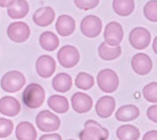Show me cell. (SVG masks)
<instances>
[{
	"label": "cell",
	"mask_w": 157,
	"mask_h": 140,
	"mask_svg": "<svg viewBox=\"0 0 157 140\" xmlns=\"http://www.w3.org/2000/svg\"><path fill=\"white\" fill-rule=\"evenodd\" d=\"M59 39L54 33L47 31L42 33L39 36V45L42 48L47 51H54L58 47Z\"/></svg>",
	"instance_id": "23"
},
{
	"label": "cell",
	"mask_w": 157,
	"mask_h": 140,
	"mask_svg": "<svg viewBox=\"0 0 157 140\" xmlns=\"http://www.w3.org/2000/svg\"><path fill=\"white\" fill-rule=\"evenodd\" d=\"M123 29L120 23L112 21L108 24L104 31L105 43L109 47H118L123 41Z\"/></svg>",
	"instance_id": "7"
},
{
	"label": "cell",
	"mask_w": 157,
	"mask_h": 140,
	"mask_svg": "<svg viewBox=\"0 0 157 140\" xmlns=\"http://www.w3.org/2000/svg\"><path fill=\"white\" fill-rule=\"evenodd\" d=\"M116 135L120 140H137L140 137V131L135 126L126 124L117 128Z\"/></svg>",
	"instance_id": "26"
},
{
	"label": "cell",
	"mask_w": 157,
	"mask_h": 140,
	"mask_svg": "<svg viewBox=\"0 0 157 140\" xmlns=\"http://www.w3.org/2000/svg\"><path fill=\"white\" fill-rule=\"evenodd\" d=\"M39 140H62V138L59 134L54 133V134H47L42 135Z\"/></svg>",
	"instance_id": "33"
},
{
	"label": "cell",
	"mask_w": 157,
	"mask_h": 140,
	"mask_svg": "<svg viewBox=\"0 0 157 140\" xmlns=\"http://www.w3.org/2000/svg\"><path fill=\"white\" fill-rule=\"evenodd\" d=\"M68 140H75V139H68Z\"/></svg>",
	"instance_id": "37"
},
{
	"label": "cell",
	"mask_w": 157,
	"mask_h": 140,
	"mask_svg": "<svg viewBox=\"0 0 157 140\" xmlns=\"http://www.w3.org/2000/svg\"><path fill=\"white\" fill-rule=\"evenodd\" d=\"M78 136L80 140H107L109 132L95 120H89L84 124V129Z\"/></svg>",
	"instance_id": "4"
},
{
	"label": "cell",
	"mask_w": 157,
	"mask_h": 140,
	"mask_svg": "<svg viewBox=\"0 0 157 140\" xmlns=\"http://www.w3.org/2000/svg\"><path fill=\"white\" fill-rule=\"evenodd\" d=\"M71 106L77 113H88L93 107V100L90 96L82 92H76L71 98Z\"/></svg>",
	"instance_id": "13"
},
{
	"label": "cell",
	"mask_w": 157,
	"mask_h": 140,
	"mask_svg": "<svg viewBox=\"0 0 157 140\" xmlns=\"http://www.w3.org/2000/svg\"><path fill=\"white\" fill-rule=\"evenodd\" d=\"M140 115L139 109L134 105H126L118 109L116 113V120L121 122H127L136 120Z\"/></svg>",
	"instance_id": "18"
},
{
	"label": "cell",
	"mask_w": 157,
	"mask_h": 140,
	"mask_svg": "<svg viewBox=\"0 0 157 140\" xmlns=\"http://www.w3.org/2000/svg\"><path fill=\"white\" fill-rule=\"evenodd\" d=\"M144 15L150 21H157V0H151L145 4Z\"/></svg>",
	"instance_id": "29"
},
{
	"label": "cell",
	"mask_w": 157,
	"mask_h": 140,
	"mask_svg": "<svg viewBox=\"0 0 157 140\" xmlns=\"http://www.w3.org/2000/svg\"><path fill=\"white\" fill-rule=\"evenodd\" d=\"M122 54V48L118 47H109L105 42L101 43L98 47V54L102 60L113 61L117 59Z\"/></svg>",
	"instance_id": "24"
},
{
	"label": "cell",
	"mask_w": 157,
	"mask_h": 140,
	"mask_svg": "<svg viewBox=\"0 0 157 140\" xmlns=\"http://www.w3.org/2000/svg\"><path fill=\"white\" fill-rule=\"evenodd\" d=\"M142 140H157V131L155 130L147 131L143 136Z\"/></svg>",
	"instance_id": "34"
},
{
	"label": "cell",
	"mask_w": 157,
	"mask_h": 140,
	"mask_svg": "<svg viewBox=\"0 0 157 140\" xmlns=\"http://www.w3.org/2000/svg\"><path fill=\"white\" fill-rule=\"evenodd\" d=\"M116 108V100L112 96L105 95L98 99L95 105V111L101 118H109Z\"/></svg>",
	"instance_id": "14"
},
{
	"label": "cell",
	"mask_w": 157,
	"mask_h": 140,
	"mask_svg": "<svg viewBox=\"0 0 157 140\" xmlns=\"http://www.w3.org/2000/svg\"><path fill=\"white\" fill-rule=\"evenodd\" d=\"M21 103L12 96H4L0 99V113L7 117H15L21 111Z\"/></svg>",
	"instance_id": "15"
},
{
	"label": "cell",
	"mask_w": 157,
	"mask_h": 140,
	"mask_svg": "<svg viewBox=\"0 0 157 140\" xmlns=\"http://www.w3.org/2000/svg\"><path fill=\"white\" fill-rule=\"evenodd\" d=\"M30 34V28L23 21L13 22L7 28L8 37L14 43H24L28 40Z\"/></svg>",
	"instance_id": "8"
},
{
	"label": "cell",
	"mask_w": 157,
	"mask_h": 140,
	"mask_svg": "<svg viewBox=\"0 0 157 140\" xmlns=\"http://www.w3.org/2000/svg\"><path fill=\"white\" fill-rule=\"evenodd\" d=\"M129 41L136 50H144L148 47L151 43V33L145 28H135L130 31Z\"/></svg>",
	"instance_id": "9"
},
{
	"label": "cell",
	"mask_w": 157,
	"mask_h": 140,
	"mask_svg": "<svg viewBox=\"0 0 157 140\" xmlns=\"http://www.w3.org/2000/svg\"><path fill=\"white\" fill-rule=\"evenodd\" d=\"M156 42H157V37L154 38V41L152 43V47H153V51L155 54H157V49H156Z\"/></svg>",
	"instance_id": "36"
},
{
	"label": "cell",
	"mask_w": 157,
	"mask_h": 140,
	"mask_svg": "<svg viewBox=\"0 0 157 140\" xmlns=\"http://www.w3.org/2000/svg\"><path fill=\"white\" fill-rule=\"evenodd\" d=\"M147 116H148V119L153 121L154 123H157V106L154 105V106H150L147 110Z\"/></svg>",
	"instance_id": "32"
},
{
	"label": "cell",
	"mask_w": 157,
	"mask_h": 140,
	"mask_svg": "<svg viewBox=\"0 0 157 140\" xmlns=\"http://www.w3.org/2000/svg\"><path fill=\"white\" fill-rule=\"evenodd\" d=\"M36 124L40 131L53 132L59 129L61 120L56 114L49 110H42L36 116Z\"/></svg>",
	"instance_id": "5"
},
{
	"label": "cell",
	"mask_w": 157,
	"mask_h": 140,
	"mask_svg": "<svg viewBox=\"0 0 157 140\" xmlns=\"http://www.w3.org/2000/svg\"><path fill=\"white\" fill-rule=\"evenodd\" d=\"M143 96L149 103H157V83L152 82L143 88Z\"/></svg>",
	"instance_id": "28"
},
{
	"label": "cell",
	"mask_w": 157,
	"mask_h": 140,
	"mask_svg": "<svg viewBox=\"0 0 157 140\" xmlns=\"http://www.w3.org/2000/svg\"><path fill=\"white\" fill-rule=\"evenodd\" d=\"M131 68L137 75H147L152 69V61L148 54L138 53L133 56L131 59Z\"/></svg>",
	"instance_id": "12"
},
{
	"label": "cell",
	"mask_w": 157,
	"mask_h": 140,
	"mask_svg": "<svg viewBox=\"0 0 157 140\" xmlns=\"http://www.w3.org/2000/svg\"><path fill=\"white\" fill-rule=\"evenodd\" d=\"M29 5L26 0H16L7 9L8 16L12 19H22L28 14Z\"/></svg>",
	"instance_id": "21"
},
{
	"label": "cell",
	"mask_w": 157,
	"mask_h": 140,
	"mask_svg": "<svg viewBox=\"0 0 157 140\" xmlns=\"http://www.w3.org/2000/svg\"><path fill=\"white\" fill-rule=\"evenodd\" d=\"M135 3L134 0H113V8L116 14L127 17L134 12Z\"/></svg>",
	"instance_id": "25"
},
{
	"label": "cell",
	"mask_w": 157,
	"mask_h": 140,
	"mask_svg": "<svg viewBox=\"0 0 157 140\" xmlns=\"http://www.w3.org/2000/svg\"><path fill=\"white\" fill-rule=\"evenodd\" d=\"M45 98L46 92L44 88L36 83L28 85L22 94L24 104L30 109H37L43 106Z\"/></svg>",
	"instance_id": "1"
},
{
	"label": "cell",
	"mask_w": 157,
	"mask_h": 140,
	"mask_svg": "<svg viewBox=\"0 0 157 140\" xmlns=\"http://www.w3.org/2000/svg\"><path fill=\"white\" fill-rule=\"evenodd\" d=\"M97 83L102 91L111 94L118 89L120 84V79L114 70L111 68H105L98 72Z\"/></svg>",
	"instance_id": "3"
},
{
	"label": "cell",
	"mask_w": 157,
	"mask_h": 140,
	"mask_svg": "<svg viewBox=\"0 0 157 140\" xmlns=\"http://www.w3.org/2000/svg\"><path fill=\"white\" fill-rule=\"evenodd\" d=\"M26 84V78L22 72L12 70L3 75L1 79V88L8 93H15L21 90Z\"/></svg>",
	"instance_id": "2"
},
{
	"label": "cell",
	"mask_w": 157,
	"mask_h": 140,
	"mask_svg": "<svg viewBox=\"0 0 157 140\" xmlns=\"http://www.w3.org/2000/svg\"><path fill=\"white\" fill-rule=\"evenodd\" d=\"M75 84L77 88L83 91L91 89L94 85V78L86 72H79L75 79Z\"/></svg>",
	"instance_id": "27"
},
{
	"label": "cell",
	"mask_w": 157,
	"mask_h": 140,
	"mask_svg": "<svg viewBox=\"0 0 157 140\" xmlns=\"http://www.w3.org/2000/svg\"><path fill=\"white\" fill-rule=\"evenodd\" d=\"M52 86L54 90L60 93H65L71 90L72 87V78L65 72H61L55 76L52 80Z\"/></svg>",
	"instance_id": "19"
},
{
	"label": "cell",
	"mask_w": 157,
	"mask_h": 140,
	"mask_svg": "<svg viewBox=\"0 0 157 140\" xmlns=\"http://www.w3.org/2000/svg\"><path fill=\"white\" fill-rule=\"evenodd\" d=\"M36 70L42 78L47 79L54 75L56 70V61L51 56L43 54L38 58L36 62Z\"/></svg>",
	"instance_id": "11"
},
{
	"label": "cell",
	"mask_w": 157,
	"mask_h": 140,
	"mask_svg": "<svg viewBox=\"0 0 157 140\" xmlns=\"http://www.w3.org/2000/svg\"><path fill=\"white\" fill-rule=\"evenodd\" d=\"M100 0H74L76 7L82 10H90L97 7Z\"/></svg>",
	"instance_id": "31"
},
{
	"label": "cell",
	"mask_w": 157,
	"mask_h": 140,
	"mask_svg": "<svg viewBox=\"0 0 157 140\" xmlns=\"http://www.w3.org/2000/svg\"><path fill=\"white\" fill-rule=\"evenodd\" d=\"M55 27L57 33L60 36L64 37L69 36L75 32V21L69 15H61L57 18Z\"/></svg>",
	"instance_id": "17"
},
{
	"label": "cell",
	"mask_w": 157,
	"mask_h": 140,
	"mask_svg": "<svg viewBox=\"0 0 157 140\" xmlns=\"http://www.w3.org/2000/svg\"><path fill=\"white\" fill-rule=\"evenodd\" d=\"M15 1L16 0H0V7H10V6L14 3Z\"/></svg>",
	"instance_id": "35"
},
{
	"label": "cell",
	"mask_w": 157,
	"mask_h": 140,
	"mask_svg": "<svg viewBox=\"0 0 157 140\" xmlns=\"http://www.w3.org/2000/svg\"><path fill=\"white\" fill-rule=\"evenodd\" d=\"M13 130L12 120L6 118H0V138L10 136Z\"/></svg>",
	"instance_id": "30"
},
{
	"label": "cell",
	"mask_w": 157,
	"mask_h": 140,
	"mask_svg": "<svg viewBox=\"0 0 157 140\" xmlns=\"http://www.w3.org/2000/svg\"><path fill=\"white\" fill-rule=\"evenodd\" d=\"M47 104L53 111L60 114L67 113L69 110L68 99L63 95H51L47 100Z\"/></svg>",
	"instance_id": "22"
},
{
	"label": "cell",
	"mask_w": 157,
	"mask_h": 140,
	"mask_svg": "<svg viewBox=\"0 0 157 140\" xmlns=\"http://www.w3.org/2000/svg\"><path fill=\"white\" fill-rule=\"evenodd\" d=\"M81 33L88 38H95L101 34L102 21L95 15H88L81 21Z\"/></svg>",
	"instance_id": "10"
},
{
	"label": "cell",
	"mask_w": 157,
	"mask_h": 140,
	"mask_svg": "<svg viewBox=\"0 0 157 140\" xmlns=\"http://www.w3.org/2000/svg\"><path fill=\"white\" fill-rule=\"evenodd\" d=\"M80 54L74 46H63L57 52V60L61 66L66 68L75 67L79 61Z\"/></svg>",
	"instance_id": "6"
},
{
	"label": "cell",
	"mask_w": 157,
	"mask_h": 140,
	"mask_svg": "<svg viewBox=\"0 0 157 140\" xmlns=\"http://www.w3.org/2000/svg\"><path fill=\"white\" fill-rule=\"evenodd\" d=\"M55 18V12L50 6H45L38 9L34 13L32 19L39 27H47L53 23Z\"/></svg>",
	"instance_id": "16"
},
{
	"label": "cell",
	"mask_w": 157,
	"mask_h": 140,
	"mask_svg": "<svg viewBox=\"0 0 157 140\" xmlns=\"http://www.w3.org/2000/svg\"><path fill=\"white\" fill-rule=\"evenodd\" d=\"M15 133L17 140H36L37 138L36 128L28 121H23L18 124Z\"/></svg>",
	"instance_id": "20"
}]
</instances>
